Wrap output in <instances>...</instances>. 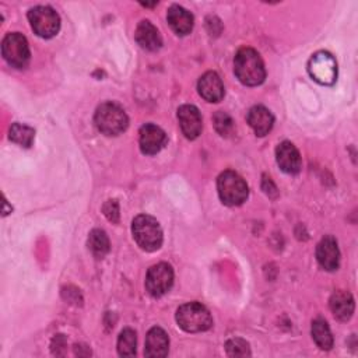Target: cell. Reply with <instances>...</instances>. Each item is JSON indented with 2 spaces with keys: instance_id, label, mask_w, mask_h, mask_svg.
Returning a JSON list of instances; mask_svg holds the SVG:
<instances>
[{
  "instance_id": "1",
  "label": "cell",
  "mask_w": 358,
  "mask_h": 358,
  "mask_svg": "<svg viewBox=\"0 0 358 358\" xmlns=\"http://www.w3.org/2000/svg\"><path fill=\"white\" fill-rule=\"evenodd\" d=\"M234 71L238 80L248 87L259 85L266 78L264 63L260 55L252 48H242L236 52Z\"/></svg>"
},
{
  "instance_id": "2",
  "label": "cell",
  "mask_w": 358,
  "mask_h": 358,
  "mask_svg": "<svg viewBox=\"0 0 358 358\" xmlns=\"http://www.w3.org/2000/svg\"><path fill=\"white\" fill-rule=\"evenodd\" d=\"M94 122L102 134L117 136L127 129L129 117L117 103L103 102L96 108Z\"/></svg>"
},
{
  "instance_id": "3",
  "label": "cell",
  "mask_w": 358,
  "mask_h": 358,
  "mask_svg": "<svg viewBox=\"0 0 358 358\" xmlns=\"http://www.w3.org/2000/svg\"><path fill=\"white\" fill-rule=\"evenodd\" d=\"M131 234L137 245L145 252L158 250L162 245V229L151 215H137L131 222Z\"/></svg>"
},
{
  "instance_id": "4",
  "label": "cell",
  "mask_w": 358,
  "mask_h": 358,
  "mask_svg": "<svg viewBox=\"0 0 358 358\" xmlns=\"http://www.w3.org/2000/svg\"><path fill=\"white\" fill-rule=\"evenodd\" d=\"M176 322L179 327L187 333L206 331L213 326L208 309L199 302H187L178 308Z\"/></svg>"
},
{
  "instance_id": "5",
  "label": "cell",
  "mask_w": 358,
  "mask_h": 358,
  "mask_svg": "<svg viewBox=\"0 0 358 358\" xmlns=\"http://www.w3.org/2000/svg\"><path fill=\"white\" fill-rule=\"evenodd\" d=\"M217 190L221 201L227 206H241L249 194L246 182L234 171H224L217 179Z\"/></svg>"
},
{
  "instance_id": "6",
  "label": "cell",
  "mask_w": 358,
  "mask_h": 358,
  "mask_svg": "<svg viewBox=\"0 0 358 358\" xmlns=\"http://www.w3.org/2000/svg\"><path fill=\"white\" fill-rule=\"evenodd\" d=\"M1 55L11 67H27V64L29 63L31 53L25 36L20 32L7 34L1 41Z\"/></svg>"
},
{
  "instance_id": "7",
  "label": "cell",
  "mask_w": 358,
  "mask_h": 358,
  "mask_svg": "<svg viewBox=\"0 0 358 358\" xmlns=\"http://www.w3.org/2000/svg\"><path fill=\"white\" fill-rule=\"evenodd\" d=\"M28 20L34 32L41 38H52L59 32V14L49 6H36L28 11Z\"/></svg>"
},
{
  "instance_id": "8",
  "label": "cell",
  "mask_w": 358,
  "mask_h": 358,
  "mask_svg": "<svg viewBox=\"0 0 358 358\" xmlns=\"http://www.w3.org/2000/svg\"><path fill=\"white\" fill-rule=\"evenodd\" d=\"M173 284V270L168 263H158L148 268L145 275V289L154 296L165 295Z\"/></svg>"
},
{
  "instance_id": "9",
  "label": "cell",
  "mask_w": 358,
  "mask_h": 358,
  "mask_svg": "<svg viewBox=\"0 0 358 358\" xmlns=\"http://www.w3.org/2000/svg\"><path fill=\"white\" fill-rule=\"evenodd\" d=\"M310 77L323 85H330L337 77V63L336 59L329 52L315 53L308 64Z\"/></svg>"
},
{
  "instance_id": "10",
  "label": "cell",
  "mask_w": 358,
  "mask_h": 358,
  "mask_svg": "<svg viewBox=\"0 0 358 358\" xmlns=\"http://www.w3.org/2000/svg\"><path fill=\"white\" fill-rule=\"evenodd\" d=\"M178 119L180 130L186 138L194 140L200 136L203 129V120L199 109L194 105H182L178 109Z\"/></svg>"
},
{
  "instance_id": "11",
  "label": "cell",
  "mask_w": 358,
  "mask_h": 358,
  "mask_svg": "<svg viewBox=\"0 0 358 358\" xmlns=\"http://www.w3.org/2000/svg\"><path fill=\"white\" fill-rule=\"evenodd\" d=\"M140 150L143 154L154 155L166 143V136L164 130L152 123H145L140 129Z\"/></svg>"
},
{
  "instance_id": "12",
  "label": "cell",
  "mask_w": 358,
  "mask_h": 358,
  "mask_svg": "<svg viewBox=\"0 0 358 358\" xmlns=\"http://www.w3.org/2000/svg\"><path fill=\"white\" fill-rule=\"evenodd\" d=\"M275 159L280 169L285 173L295 175L302 168V159L296 147L289 141H282L275 148Z\"/></svg>"
},
{
  "instance_id": "13",
  "label": "cell",
  "mask_w": 358,
  "mask_h": 358,
  "mask_svg": "<svg viewBox=\"0 0 358 358\" xmlns=\"http://www.w3.org/2000/svg\"><path fill=\"white\" fill-rule=\"evenodd\" d=\"M316 259L319 264L327 271H334L338 268L340 250H338L337 241L333 236L327 235L317 243Z\"/></svg>"
},
{
  "instance_id": "14",
  "label": "cell",
  "mask_w": 358,
  "mask_h": 358,
  "mask_svg": "<svg viewBox=\"0 0 358 358\" xmlns=\"http://www.w3.org/2000/svg\"><path fill=\"white\" fill-rule=\"evenodd\" d=\"M197 90L208 102H220L224 98V84L215 71L204 73L197 83Z\"/></svg>"
},
{
  "instance_id": "15",
  "label": "cell",
  "mask_w": 358,
  "mask_h": 358,
  "mask_svg": "<svg viewBox=\"0 0 358 358\" xmlns=\"http://www.w3.org/2000/svg\"><path fill=\"white\" fill-rule=\"evenodd\" d=\"M169 338L161 327H152L145 337L144 355L150 358H159L168 355Z\"/></svg>"
},
{
  "instance_id": "16",
  "label": "cell",
  "mask_w": 358,
  "mask_h": 358,
  "mask_svg": "<svg viewBox=\"0 0 358 358\" xmlns=\"http://www.w3.org/2000/svg\"><path fill=\"white\" fill-rule=\"evenodd\" d=\"M166 20L172 31L180 36L190 34L193 29V15L182 6H171L166 13Z\"/></svg>"
},
{
  "instance_id": "17",
  "label": "cell",
  "mask_w": 358,
  "mask_h": 358,
  "mask_svg": "<svg viewBox=\"0 0 358 358\" xmlns=\"http://www.w3.org/2000/svg\"><path fill=\"white\" fill-rule=\"evenodd\" d=\"M134 36L137 43L145 50H157L162 45V38L159 35V31L148 20H143L138 22Z\"/></svg>"
},
{
  "instance_id": "18",
  "label": "cell",
  "mask_w": 358,
  "mask_h": 358,
  "mask_svg": "<svg viewBox=\"0 0 358 358\" xmlns=\"http://www.w3.org/2000/svg\"><path fill=\"white\" fill-rule=\"evenodd\" d=\"M248 123L257 136L263 137L273 129L274 116L267 108L256 105L248 113Z\"/></svg>"
},
{
  "instance_id": "19",
  "label": "cell",
  "mask_w": 358,
  "mask_h": 358,
  "mask_svg": "<svg viewBox=\"0 0 358 358\" xmlns=\"http://www.w3.org/2000/svg\"><path fill=\"white\" fill-rule=\"evenodd\" d=\"M330 309L338 320H348L354 313V298L347 291H336L329 301Z\"/></svg>"
},
{
  "instance_id": "20",
  "label": "cell",
  "mask_w": 358,
  "mask_h": 358,
  "mask_svg": "<svg viewBox=\"0 0 358 358\" xmlns=\"http://www.w3.org/2000/svg\"><path fill=\"white\" fill-rule=\"evenodd\" d=\"M312 337L316 345L322 350H330L333 347V336L326 320L315 319L312 322Z\"/></svg>"
},
{
  "instance_id": "21",
  "label": "cell",
  "mask_w": 358,
  "mask_h": 358,
  "mask_svg": "<svg viewBox=\"0 0 358 358\" xmlns=\"http://www.w3.org/2000/svg\"><path fill=\"white\" fill-rule=\"evenodd\" d=\"M88 248L96 259H102L108 255L110 245L108 235L102 229H92L88 235Z\"/></svg>"
},
{
  "instance_id": "22",
  "label": "cell",
  "mask_w": 358,
  "mask_h": 358,
  "mask_svg": "<svg viewBox=\"0 0 358 358\" xmlns=\"http://www.w3.org/2000/svg\"><path fill=\"white\" fill-rule=\"evenodd\" d=\"M10 140L20 144L21 147H31L35 138V130L27 124L14 123L10 127Z\"/></svg>"
},
{
  "instance_id": "23",
  "label": "cell",
  "mask_w": 358,
  "mask_h": 358,
  "mask_svg": "<svg viewBox=\"0 0 358 358\" xmlns=\"http://www.w3.org/2000/svg\"><path fill=\"white\" fill-rule=\"evenodd\" d=\"M137 337L133 329H123L117 338V352L122 357H133L136 354Z\"/></svg>"
},
{
  "instance_id": "24",
  "label": "cell",
  "mask_w": 358,
  "mask_h": 358,
  "mask_svg": "<svg viewBox=\"0 0 358 358\" xmlns=\"http://www.w3.org/2000/svg\"><path fill=\"white\" fill-rule=\"evenodd\" d=\"M213 122H214L215 130H217L221 136L228 137V136H231V134L234 133V129H235L234 120L231 119V116H229L228 113L221 112V110L215 112V115L213 116Z\"/></svg>"
},
{
  "instance_id": "25",
  "label": "cell",
  "mask_w": 358,
  "mask_h": 358,
  "mask_svg": "<svg viewBox=\"0 0 358 358\" xmlns=\"http://www.w3.org/2000/svg\"><path fill=\"white\" fill-rule=\"evenodd\" d=\"M227 355L229 357H248L250 355L249 344L242 338H231L225 344Z\"/></svg>"
},
{
  "instance_id": "26",
  "label": "cell",
  "mask_w": 358,
  "mask_h": 358,
  "mask_svg": "<svg viewBox=\"0 0 358 358\" xmlns=\"http://www.w3.org/2000/svg\"><path fill=\"white\" fill-rule=\"evenodd\" d=\"M102 211L105 214V217L112 221V222H117L119 221V204L116 200H108L103 207Z\"/></svg>"
}]
</instances>
